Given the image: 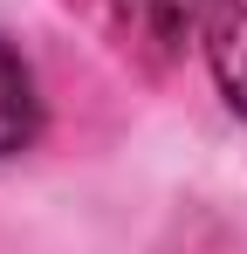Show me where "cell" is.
<instances>
[{"label":"cell","instance_id":"6da1fadb","mask_svg":"<svg viewBox=\"0 0 247 254\" xmlns=\"http://www.w3.org/2000/svg\"><path fill=\"white\" fill-rule=\"evenodd\" d=\"M206 21V0H117L124 48H137L144 62H172Z\"/></svg>","mask_w":247,"mask_h":254},{"label":"cell","instance_id":"7a4b0ae2","mask_svg":"<svg viewBox=\"0 0 247 254\" xmlns=\"http://www.w3.org/2000/svg\"><path fill=\"white\" fill-rule=\"evenodd\" d=\"M206 55L227 103L247 117V0H206Z\"/></svg>","mask_w":247,"mask_h":254},{"label":"cell","instance_id":"3957f363","mask_svg":"<svg viewBox=\"0 0 247 254\" xmlns=\"http://www.w3.org/2000/svg\"><path fill=\"white\" fill-rule=\"evenodd\" d=\"M35 124H41L35 76H28V62L14 55V42H0V158L28 151V144H35Z\"/></svg>","mask_w":247,"mask_h":254}]
</instances>
